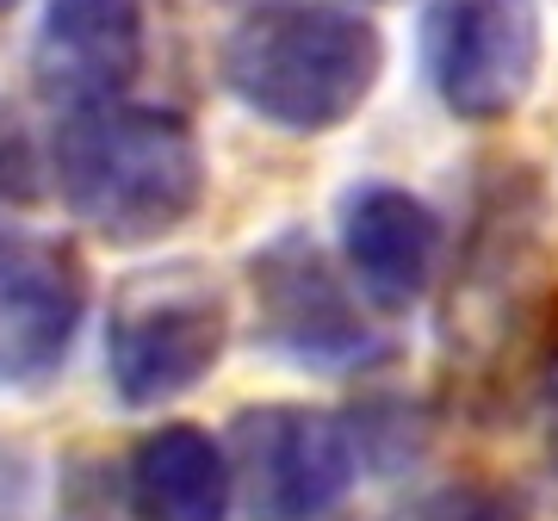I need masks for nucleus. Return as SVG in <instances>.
Listing matches in <instances>:
<instances>
[{
    "instance_id": "nucleus-5",
    "label": "nucleus",
    "mask_w": 558,
    "mask_h": 521,
    "mask_svg": "<svg viewBox=\"0 0 558 521\" xmlns=\"http://www.w3.org/2000/svg\"><path fill=\"white\" fill-rule=\"evenodd\" d=\"M422 81L459 124H509L546 57L539 0H428L416 25Z\"/></svg>"
},
{
    "instance_id": "nucleus-9",
    "label": "nucleus",
    "mask_w": 558,
    "mask_h": 521,
    "mask_svg": "<svg viewBox=\"0 0 558 521\" xmlns=\"http://www.w3.org/2000/svg\"><path fill=\"white\" fill-rule=\"evenodd\" d=\"M336 242L360 286V299L373 311H385V317H403V311H416L435 292L447 223L410 186L354 181V186H341V199H336Z\"/></svg>"
},
{
    "instance_id": "nucleus-13",
    "label": "nucleus",
    "mask_w": 558,
    "mask_h": 521,
    "mask_svg": "<svg viewBox=\"0 0 558 521\" xmlns=\"http://www.w3.org/2000/svg\"><path fill=\"white\" fill-rule=\"evenodd\" d=\"M403 521H521V509L497 484H440Z\"/></svg>"
},
{
    "instance_id": "nucleus-4",
    "label": "nucleus",
    "mask_w": 558,
    "mask_h": 521,
    "mask_svg": "<svg viewBox=\"0 0 558 521\" xmlns=\"http://www.w3.org/2000/svg\"><path fill=\"white\" fill-rule=\"evenodd\" d=\"M546 304V242H539V199L534 186L497 181V193L478 205V223L465 237V255L453 267V292L440 304V348L447 361L502 366L515 341L534 329Z\"/></svg>"
},
{
    "instance_id": "nucleus-14",
    "label": "nucleus",
    "mask_w": 558,
    "mask_h": 521,
    "mask_svg": "<svg viewBox=\"0 0 558 521\" xmlns=\"http://www.w3.org/2000/svg\"><path fill=\"white\" fill-rule=\"evenodd\" d=\"M539 422H546V460L558 472V361L546 366V385H539Z\"/></svg>"
},
{
    "instance_id": "nucleus-15",
    "label": "nucleus",
    "mask_w": 558,
    "mask_h": 521,
    "mask_svg": "<svg viewBox=\"0 0 558 521\" xmlns=\"http://www.w3.org/2000/svg\"><path fill=\"white\" fill-rule=\"evenodd\" d=\"M13 7H20V0H0V13H13Z\"/></svg>"
},
{
    "instance_id": "nucleus-8",
    "label": "nucleus",
    "mask_w": 558,
    "mask_h": 521,
    "mask_svg": "<svg viewBox=\"0 0 558 521\" xmlns=\"http://www.w3.org/2000/svg\"><path fill=\"white\" fill-rule=\"evenodd\" d=\"M87 317V267L62 237L0 230V391L57 379Z\"/></svg>"
},
{
    "instance_id": "nucleus-6",
    "label": "nucleus",
    "mask_w": 558,
    "mask_h": 521,
    "mask_svg": "<svg viewBox=\"0 0 558 521\" xmlns=\"http://www.w3.org/2000/svg\"><path fill=\"white\" fill-rule=\"evenodd\" d=\"M230 484L242 521H323L360 478L354 435L317 403H248L230 416Z\"/></svg>"
},
{
    "instance_id": "nucleus-11",
    "label": "nucleus",
    "mask_w": 558,
    "mask_h": 521,
    "mask_svg": "<svg viewBox=\"0 0 558 521\" xmlns=\"http://www.w3.org/2000/svg\"><path fill=\"white\" fill-rule=\"evenodd\" d=\"M124 490H131L137 521H230V509H236L230 460L199 422L149 428L131 447Z\"/></svg>"
},
{
    "instance_id": "nucleus-12",
    "label": "nucleus",
    "mask_w": 558,
    "mask_h": 521,
    "mask_svg": "<svg viewBox=\"0 0 558 521\" xmlns=\"http://www.w3.org/2000/svg\"><path fill=\"white\" fill-rule=\"evenodd\" d=\"M348 435H354L360 465H373L379 478H391V472H403V465L422 460L428 422H422L403 398H366L354 410V422H348Z\"/></svg>"
},
{
    "instance_id": "nucleus-1",
    "label": "nucleus",
    "mask_w": 558,
    "mask_h": 521,
    "mask_svg": "<svg viewBox=\"0 0 558 521\" xmlns=\"http://www.w3.org/2000/svg\"><path fill=\"white\" fill-rule=\"evenodd\" d=\"M218 75L248 119L286 137H329L379 94L385 32L336 0H255L223 32Z\"/></svg>"
},
{
    "instance_id": "nucleus-3",
    "label": "nucleus",
    "mask_w": 558,
    "mask_h": 521,
    "mask_svg": "<svg viewBox=\"0 0 558 521\" xmlns=\"http://www.w3.org/2000/svg\"><path fill=\"white\" fill-rule=\"evenodd\" d=\"M230 292L199 260H161L119 280L106 311V379L124 410H161L218 373Z\"/></svg>"
},
{
    "instance_id": "nucleus-10",
    "label": "nucleus",
    "mask_w": 558,
    "mask_h": 521,
    "mask_svg": "<svg viewBox=\"0 0 558 521\" xmlns=\"http://www.w3.org/2000/svg\"><path fill=\"white\" fill-rule=\"evenodd\" d=\"M143 75V0H44L32 32V87L57 112L131 94Z\"/></svg>"
},
{
    "instance_id": "nucleus-2",
    "label": "nucleus",
    "mask_w": 558,
    "mask_h": 521,
    "mask_svg": "<svg viewBox=\"0 0 558 521\" xmlns=\"http://www.w3.org/2000/svg\"><path fill=\"white\" fill-rule=\"evenodd\" d=\"M50 186L62 211L112 249H149L205 205V149L161 106L62 112L50 137Z\"/></svg>"
},
{
    "instance_id": "nucleus-7",
    "label": "nucleus",
    "mask_w": 558,
    "mask_h": 521,
    "mask_svg": "<svg viewBox=\"0 0 558 521\" xmlns=\"http://www.w3.org/2000/svg\"><path fill=\"white\" fill-rule=\"evenodd\" d=\"M248 304H255V341L286 366L304 373H348L373 361L379 336L336 274V260L317 249L311 230L286 223L248 255Z\"/></svg>"
}]
</instances>
